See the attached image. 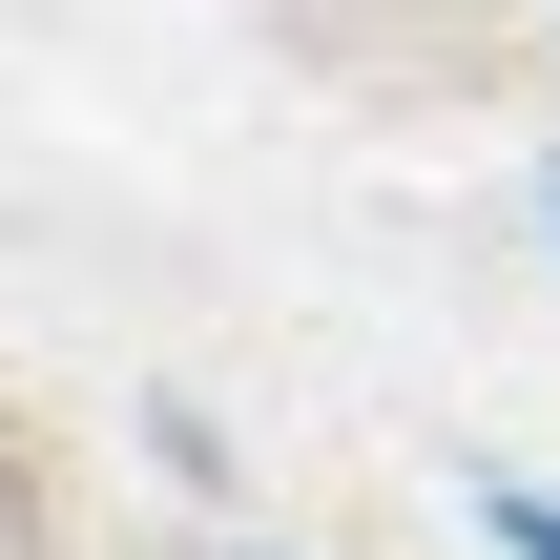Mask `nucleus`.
Listing matches in <instances>:
<instances>
[{
  "mask_svg": "<svg viewBox=\"0 0 560 560\" xmlns=\"http://www.w3.org/2000/svg\"><path fill=\"white\" fill-rule=\"evenodd\" d=\"M478 540H499V560H560V499H540V478H499V499H478Z\"/></svg>",
  "mask_w": 560,
  "mask_h": 560,
  "instance_id": "obj_1",
  "label": "nucleus"
}]
</instances>
